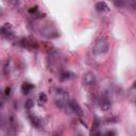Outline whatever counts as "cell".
Returning a JSON list of instances; mask_svg holds the SVG:
<instances>
[{
	"label": "cell",
	"mask_w": 136,
	"mask_h": 136,
	"mask_svg": "<svg viewBox=\"0 0 136 136\" xmlns=\"http://www.w3.org/2000/svg\"><path fill=\"white\" fill-rule=\"evenodd\" d=\"M110 49L108 46V42L105 37H100L96 44H95V47H94V53L97 55H102V54H105L107 53Z\"/></svg>",
	"instance_id": "1"
},
{
	"label": "cell",
	"mask_w": 136,
	"mask_h": 136,
	"mask_svg": "<svg viewBox=\"0 0 136 136\" xmlns=\"http://www.w3.org/2000/svg\"><path fill=\"white\" fill-rule=\"evenodd\" d=\"M54 97H55V103L59 107L63 108L65 107V105L67 104L68 102V96L66 94V92H64L63 89H56L55 90V94H54Z\"/></svg>",
	"instance_id": "2"
},
{
	"label": "cell",
	"mask_w": 136,
	"mask_h": 136,
	"mask_svg": "<svg viewBox=\"0 0 136 136\" xmlns=\"http://www.w3.org/2000/svg\"><path fill=\"white\" fill-rule=\"evenodd\" d=\"M82 82H83V85L87 88L94 86V84L96 83V76L90 72V71H87L83 74V78H82Z\"/></svg>",
	"instance_id": "3"
},
{
	"label": "cell",
	"mask_w": 136,
	"mask_h": 136,
	"mask_svg": "<svg viewBox=\"0 0 136 136\" xmlns=\"http://www.w3.org/2000/svg\"><path fill=\"white\" fill-rule=\"evenodd\" d=\"M40 33L42 35L45 36V37H48V38H51V37H56L55 35L59 36V33L56 32L54 29H52L51 27H45L40 30Z\"/></svg>",
	"instance_id": "4"
},
{
	"label": "cell",
	"mask_w": 136,
	"mask_h": 136,
	"mask_svg": "<svg viewBox=\"0 0 136 136\" xmlns=\"http://www.w3.org/2000/svg\"><path fill=\"white\" fill-rule=\"evenodd\" d=\"M69 106H70V108H71V111H73V113H76V114L79 116V117H82L83 116V110H82V107L79 105V103L78 102H76L74 100H72V101H70L69 102Z\"/></svg>",
	"instance_id": "5"
},
{
	"label": "cell",
	"mask_w": 136,
	"mask_h": 136,
	"mask_svg": "<svg viewBox=\"0 0 136 136\" xmlns=\"http://www.w3.org/2000/svg\"><path fill=\"white\" fill-rule=\"evenodd\" d=\"M1 33L4 37H6L8 39H13L14 38V34L11 30V25L9 24H5L2 28H1Z\"/></svg>",
	"instance_id": "6"
},
{
	"label": "cell",
	"mask_w": 136,
	"mask_h": 136,
	"mask_svg": "<svg viewBox=\"0 0 136 136\" xmlns=\"http://www.w3.org/2000/svg\"><path fill=\"white\" fill-rule=\"evenodd\" d=\"M96 10L98 12H108L110 11V8L108 5L104 2V1H100V2H97L96 3Z\"/></svg>",
	"instance_id": "7"
},
{
	"label": "cell",
	"mask_w": 136,
	"mask_h": 136,
	"mask_svg": "<svg viewBox=\"0 0 136 136\" xmlns=\"http://www.w3.org/2000/svg\"><path fill=\"white\" fill-rule=\"evenodd\" d=\"M111 107H112V102H111V100L104 99L103 101H102V103H101V111L107 112V111L111 110Z\"/></svg>",
	"instance_id": "8"
},
{
	"label": "cell",
	"mask_w": 136,
	"mask_h": 136,
	"mask_svg": "<svg viewBox=\"0 0 136 136\" xmlns=\"http://www.w3.org/2000/svg\"><path fill=\"white\" fill-rule=\"evenodd\" d=\"M33 88V86L31 85V84H29V83H24L22 84V86H21V92L24 93L25 95H27V94H29V92Z\"/></svg>",
	"instance_id": "9"
},
{
	"label": "cell",
	"mask_w": 136,
	"mask_h": 136,
	"mask_svg": "<svg viewBox=\"0 0 136 136\" xmlns=\"http://www.w3.org/2000/svg\"><path fill=\"white\" fill-rule=\"evenodd\" d=\"M113 3H114L115 6H117V8H124L127 5L126 0H113Z\"/></svg>",
	"instance_id": "10"
},
{
	"label": "cell",
	"mask_w": 136,
	"mask_h": 136,
	"mask_svg": "<svg viewBox=\"0 0 136 136\" xmlns=\"http://www.w3.org/2000/svg\"><path fill=\"white\" fill-rule=\"evenodd\" d=\"M33 106H34V101H33L32 99H28V100L26 101V103H25V107L30 111V110L33 108Z\"/></svg>",
	"instance_id": "11"
},
{
	"label": "cell",
	"mask_w": 136,
	"mask_h": 136,
	"mask_svg": "<svg viewBox=\"0 0 136 136\" xmlns=\"http://www.w3.org/2000/svg\"><path fill=\"white\" fill-rule=\"evenodd\" d=\"M39 101L43 102V103H46V102L48 101V97H47V95L45 94V93H40V95H39Z\"/></svg>",
	"instance_id": "12"
},
{
	"label": "cell",
	"mask_w": 136,
	"mask_h": 136,
	"mask_svg": "<svg viewBox=\"0 0 136 136\" xmlns=\"http://www.w3.org/2000/svg\"><path fill=\"white\" fill-rule=\"evenodd\" d=\"M69 78H70V73H69V72H67V71L62 72V74H61V80H62V81L68 80Z\"/></svg>",
	"instance_id": "13"
},
{
	"label": "cell",
	"mask_w": 136,
	"mask_h": 136,
	"mask_svg": "<svg viewBox=\"0 0 136 136\" xmlns=\"http://www.w3.org/2000/svg\"><path fill=\"white\" fill-rule=\"evenodd\" d=\"M31 121H32V124L35 127H39V121L36 117H31Z\"/></svg>",
	"instance_id": "14"
},
{
	"label": "cell",
	"mask_w": 136,
	"mask_h": 136,
	"mask_svg": "<svg viewBox=\"0 0 136 136\" xmlns=\"http://www.w3.org/2000/svg\"><path fill=\"white\" fill-rule=\"evenodd\" d=\"M4 95H5L6 97H9V96L11 95V87H6V88H5V90H4Z\"/></svg>",
	"instance_id": "15"
},
{
	"label": "cell",
	"mask_w": 136,
	"mask_h": 136,
	"mask_svg": "<svg viewBox=\"0 0 136 136\" xmlns=\"http://www.w3.org/2000/svg\"><path fill=\"white\" fill-rule=\"evenodd\" d=\"M37 11V8L35 6V8H31L30 10H29V13H31V14H33V13H35Z\"/></svg>",
	"instance_id": "16"
},
{
	"label": "cell",
	"mask_w": 136,
	"mask_h": 136,
	"mask_svg": "<svg viewBox=\"0 0 136 136\" xmlns=\"http://www.w3.org/2000/svg\"><path fill=\"white\" fill-rule=\"evenodd\" d=\"M133 87H134V88H136V81L133 83Z\"/></svg>",
	"instance_id": "17"
}]
</instances>
